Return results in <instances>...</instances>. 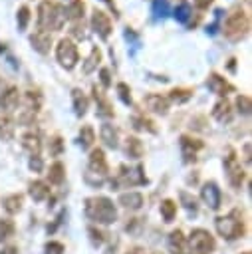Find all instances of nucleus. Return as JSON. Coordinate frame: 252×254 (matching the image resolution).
<instances>
[{"instance_id": "e433bc0d", "label": "nucleus", "mask_w": 252, "mask_h": 254, "mask_svg": "<svg viewBox=\"0 0 252 254\" xmlns=\"http://www.w3.org/2000/svg\"><path fill=\"white\" fill-rule=\"evenodd\" d=\"M179 198H181L183 206H185L189 212H192V214H196V212H198V204H196V198H194L190 192H187V190H181V192H179Z\"/></svg>"}, {"instance_id": "412c9836", "label": "nucleus", "mask_w": 252, "mask_h": 254, "mask_svg": "<svg viewBox=\"0 0 252 254\" xmlns=\"http://www.w3.org/2000/svg\"><path fill=\"white\" fill-rule=\"evenodd\" d=\"M119 204L129 208V210H139L143 206V194L137 190H129V192H121L119 194Z\"/></svg>"}, {"instance_id": "6e6d98bb", "label": "nucleus", "mask_w": 252, "mask_h": 254, "mask_svg": "<svg viewBox=\"0 0 252 254\" xmlns=\"http://www.w3.org/2000/svg\"><path fill=\"white\" fill-rule=\"evenodd\" d=\"M127 254H145V250H143V248H139V246H133V248H129V250H127Z\"/></svg>"}, {"instance_id": "c85d7f7f", "label": "nucleus", "mask_w": 252, "mask_h": 254, "mask_svg": "<svg viewBox=\"0 0 252 254\" xmlns=\"http://www.w3.org/2000/svg\"><path fill=\"white\" fill-rule=\"evenodd\" d=\"M131 123H133V127H135L137 131H149V133H157V125H155V121H153V119H149V117H145L143 113L135 115V117L131 119Z\"/></svg>"}, {"instance_id": "49530a36", "label": "nucleus", "mask_w": 252, "mask_h": 254, "mask_svg": "<svg viewBox=\"0 0 252 254\" xmlns=\"http://www.w3.org/2000/svg\"><path fill=\"white\" fill-rule=\"evenodd\" d=\"M28 167H30L34 173H42V169H44V161H42V157H40V155H32L30 161H28Z\"/></svg>"}, {"instance_id": "bb28decb", "label": "nucleus", "mask_w": 252, "mask_h": 254, "mask_svg": "<svg viewBox=\"0 0 252 254\" xmlns=\"http://www.w3.org/2000/svg\"><path fill=\"white\" fill-rule=\"evenodd\" d=\"M63 179H65V167H63V163L62 161L52 163L50 165V171H48V181L52 185H62Z\"/></svg>"}, {"instance_id": "c9c22d12", "label": "nucleus", "mask_w": 252, "mask_h": 254, "mask_svg": "<svg viewBox=\"0 0 252 254\" xmlns=\"http://www.w3.org/2000/svg\"><path fill=\"white\" fill-rule=\"evenodd\" d=\"M93 141H95L93 127L91 125H83L81 131H79V145H81V149H89L93 145Z\"/></svg>"}, {"instance_id": "6e6552de", "label": "nucleus", "mask_w": 252, "mask_h": 254, "mask_svg": "<svg viewBox=\"0 0 252 254\" xmlns=\"http://www.w3.org/2000/svg\"><path fill=\"white\" fill-rule=\"evenodd\" d=\"M91 28L97 32V36L101 40H107L111 36V32H113V22H111L109 14H105L103 10L95 8L93 14H91Z\"/></svg>"}, {"instance_id": "a19ab883", "label": "nucleus", "mask_w": 252, "mask_h": 254, "mask_svg": "<svg viewBox=\"0 0 252 254\" xmlns=\"http://www.w3.org/2000/svg\"><path fill=\"white\" fill-rule=\"evenodd\" d=\"M69 34H71L75 40H85V38H87V28H85L83 20H77V22H73V24H71V30H69Z\"/></svg>"}, {"instance_id": "ea45409f", "label": "nucleus", "mask_w": 252, "mask_h": 254, "mask_svg": "<svg viewBox=\"0 0 252 254\" xmlns=\"http://www.w3.org/2000/svg\"><path fill=\"white\" fill-rule=\"evenodd\" d=\"M190 14H192V8L189 6V4H179L177 8H175V20L177 22H189V18H190Z\"/></svg>"}, {"instance_id": "dca6fc26", "label": "nucleus", "mask_w": 252, "mask_h": 254, "mask_svg": "<svg viewBox=\"0 0 252 254\" xmlns=\"http://www.w3.org/2000/svg\"><path fill=\"white\" fill-rule=\"evenodd\" d=\"M91 91H93V99H95V103H97V115H99V117H105V119L113 117V115H115V109H113L111 101L103 95V91H99L97 85H93Z\"/></svg>"}, {"instance_id": "4468645a", "label": "nucleus", "mask_w": 252, "mask_h": 254, "mask_svg": "<svg viewBox=\"0 0 252 254\" xmlns=\"http://www.w3.org/2000/svg\"><path fill=\"white\" fill-rule=\"evenodd\" d=\"M206 87H208L212 93L220 95V97H224L226 93L234 91V85H232V83H228L222 75H218V73H214V71L208 75V79H206Z\"/></svg>"}, {"instance_id": "cd10ccee", "label": "nucleus", "mask_w": 252, "mask_h": 254, "mask_svg": "<svg viewBox=\"0 0 252 254\" xmlns=\"http://www.w3.org/2000/svg\"><path fill=\"white\" fill-rule=\"evenodd\" d=\"M63 12H65V18H67V20L77 22V20H81V18H83L85 2H83V0H71V2H69V6H67Z\"/></svg>"}, {"instance_id": "473e14b6", "label": "nucleus", "mask_w": 252, "mask_h": 254, "mask_svg": "<svg viewBox=\"0 0 252 254\" xmlns=\"http://www.w3.org/2000/svg\"><path fill=\"white\" fill-rule=\"evenodd\" d=\"M159 210H161L163 220H165V222H171V220L177 216V202H175L173 198H165V200L161 202Z\"/></svg>"}, {"instance_id": "9d476101", "label": "nucleus", "mask_w": 252, "mask_h": 254, "mask_svg": "<svg viewBox=\"0 0 252 254\" xmlns=\"http://www.w3.org/2000/svg\"><path fill=\"white\" fill-rule=\"evenodd\" d=\"M87 167H89V173L97 175L99 179H103L109 171V165H107V159H105V153L103 149H91L89 153V161H87Z\"/></svg>"}, {"instance_id": "13d9d810", "label": "nucleus", "mask_w": 252, "mask_h": 254, "mask_svg": "<svg viewBox=\"0 0 252 254\" xmlns=\"http://www.w3.org/2000/svg\"><path fill=\"white\" fill-rule=\"evenodd\" d=\"M151 254H163V252H151Z\"/></svg>"}, {"instance_id": "0eeeda50", "label": "nucleus", "mask_w": 252, "mask_h": 254, "mask_svg": "<svg viewBox=\"0 0 252 254\" xmlns=\"http://www.w3.org/2000/svg\"><path fill=\"white\" fill-rule=\"evenodd\" d=\"M56 58L60 62L62 67L65 69H73L77 60H79V52H77V46L73 44V40L69 38H62L56 46Z\"/></svg>"}, {"instance_id": "f704fd0d", "label": "nucleus", "mask_w": 252, "mask_h": 254, "mask_svg": "<svg viewBox=\"0 0 252 254\" xmlns=\"http://www.w3.org/2000/svg\"><path fill=\"white\" fill-rule=\"evenodd\" d=\"M16 232V224L12 218H0V242H6L14 236Z\"/></svg>"}, {"instance_id": "c756f323", "label": "nucleus", "mask_w": 252, "mask_h": 254, "mask_svg": "<svg viewBox=\"0 0 252 254\" xmlns=\"http://www.w3.org/2000/svg\"><path fill=\"white\" fill-rule=\"evenodd\" d=\"M14 137V121L10 115L0 113V139L2 141H10Z\"/></svg>"}, {"instance_id": "9b49d317", "label": "nucleus", "mask_w": 252, "mask_h": 254, "mask_svg": "<svg viewBox=\"0 0 252 254\" xmlns=\"http://www.w3.org/2000/svg\"><path fill=\"white\" fill-rule=\"evenodd\" d=\"M121 175H119V179L115 181V183H125V185H129V187H135V185H147L149 183V179H147V175H145V169H143V165H137V167H133V169H125V167H121Z\"/></svg>"}, {"instance_id": "393cba45", "label": "nucleus", "mask_w": 252, "mask_h": 254, "mask_svg": "<svg viewBox=\"0 0 252 254\" xmlns=\"http://www.w3.org/2000/svg\"><path fill=\"white\" fill-rule=\"evenodd\" d=\"M145 153V147H143V141L139 137H127L125 139V155L129 159H141Z\"/></svg>"}, {"instance_id": "ddd939ff", "label": "nucleus", "mask_w": 252, "mask_h": 254, "mask_svg": "<svg viewBox=\"0 0 252 254\" xmlns=\"http://www.w3.org/2000/svg\"><path fill=\"white\" fill-rule=\"evenodd\" d=\"M145 105L147 109H151L153 113H159V115H167L169 113V107H171V101L161 95V93H147L145 95Z\"/></svg>"}, {"instance_id": "39448f33", "label": "nucleus", "mask_w": 252, "mask_h": 254, "mask_svg": "<svg viewBox=\"0 0 252 254\" xmlns=\"http://www.w3.org/2000/svg\"><path fill=\"white\" fill-rule=\"evenodd\" d=\"M214 248L216 240L204 228H194L187 240V254H212Z\"/></svg>"}, {"instance_id": "37998d69", "label": "nucleus", "mask_w": 252, "mask_h": 254, "mask_svg": "<svg viewBox=\"0 0 252 254\" xmlns=\"http://www.w3.org/2000/svg\"><path fill=\"white\" fill-rule=\"evenodd\" d=\"M236 107H238V113L248 115V113H250V109H252V101H250V97L240 93V95L236 97Z\"/></svg>"}, {"instance_id": "4d7b16f0", "label": "nucleus", "mask_w": 252, "mask_h": 254, "mask_svg": "<svg viewBox=\"0 0 252 254\" xmlns=\"http://www.w3.org/2000/svg\"><path fill=\"white\" fill-rule=\"evenodd\" d=\"M240 254H250V250H244V252H240Z\"/></svg>"}, {"instance_id": "b1692460", "label": "nucleus", "mask_w": 252, "mask_h": 254, "mask_svg": "<svg viewBox=\"0 0 252 254\" xmlns=\"http://www.w3.org/2000/svg\"><path fill=\"white\" fill-rule=\"evenodd\" d=\"M71 101H73V111H75V115L77 117H81V115H85L87 113V109H89V99H87V95L81 91V89H71Z\"/></svg>"}, {"instance_id": "3c124183", "label": "nucleus", "mask_w": 252, "mask_h": 254, "mask_svg": "<svg viewBox=\"0 0 252 254\" xmlns=\"http://www.w3.org/2000/svg\"><path fill=\"white\" fill-rule=\"evenodd\" d=\"M212 2H214V0H194V6H196L198 10H206Z\"/></svg>"}, {"instance_id": "6ab92c4d", "label": "nucleus", "mask_w": 252, "mask_h": 254, "mask_svg": "<svg viewBox=\"0 0 252 254\" xmlns=\"http://www.w3.org/2000/svg\"><path fill=\"white\" fill-rule=\"evenodd\" d=\"M212 117H214L218 123H230V119H232V105H230V101H228L226 97H222V99H218V101L214 103V107H212Z\"/></svg>"}, {"instance_id": "a211bd4d", "label": "nucleus", "mask_w": 252, "mask_h": 254, "mask_svg": "<svg viewBox=\"0 0 252 254\" xmlns=\"http://www.w3.org/2000/svg\"><path fill=\"white\" fill-rule=\"evenodd\" d=\"M30 44L36 52L40 54H48L50 48H52V36L50 32H44V30H36L32 36H30Z\"/></svg>"}, {"instance_id": "bf43d9fd", "label": "nucleus", "mask_w": 252, "mask_h": 254, "mask_svg": "<svg viewBox=\"0 0 252 254\" xmlns=\"http://www.w3.org/2000/svg\"><path fill=\"white\" fill-rule=\"evenodd\" d=\"M246 2H248V0H246Z\"/></svg>"}, {"instance_id": "8fccbe9b", "label": "nucleus", "mask_w": 252, "mask_h": 254, "mask_svg": "<svg viewBox=\"0 0 252 254\" xmlns=\"http://www.w3.org/2000/svg\"><path fill=\"white\" fill-rule=\"evenodd\" d=\"M99 77H101V83H103L105 87L111 85V75H109V69H107V67H103V69L99 71Z\"/></svg>"}, {"instance_id": "a878e982", "label": "nucleus", "mask_w": 252, "mask_h": 254, "mask_svg": "<svg viewBox=\"0 0 252 254\" xmlns=\"http://www.w3.org/2000/svg\"><path fill=\"white\" fill-rule=\"evenodd\" d=\"M22 204H24V196L20 192H14V194H8L2 198V208L8 214H18L22 210Z\"/></svg>"}, {"instance_id": "f257e3e1", "label": "nucleus", "mask_w": 252, "mask_h": 254, "mask_svg": "<svg viewBox=\"0 0 252 254\" xmlns=\"http://www.w3.org/2000/svg\"><path fill=\"white\" fill-rule=\"evenodd\" d=\"M85 216L97 224H113L117 220V208L109 196L85 198Z\"/></svg>"}, {"instance_id": "58836bf2", "label": "nucleus", "mask_w": 252, "mask_h": 254, "mask_svg": "<svg viewBox=\"0 0 252 254\" xmlns=\"http://www.w3.org/2000/svg\"><path fill=\"white\" fill-rule=\"evenodd\" d=\"M155 18H165L169 12H171V6H169V0H155L153 6H151Z\"/></svg>"}, {"instance_id": "7c9ffc66", "label": "nucleus", "mask_w": 252, "mask_h": 254, "mask_svg": "<svg viewBox=\"0 0 252 254\" xmlns=\"http://www.w3.org/2000/svg\"><path fill=\"white\" fill-rule=\"evenodd\" d=\"M192 93H194V89H190V87H175V89L169 91L167 99L173 101V103H185L192 97Z\"/></svg>"}, {"instance_id": "5701e85b", "label": "nucleus", "mask_w": 252, "mask_h": 254, "mask_svg": "<svg viewBox=\"0 0 252 254\" xmlns=\"http://www.w3.org/2000/svg\"><path fill=\"white\" fill-rule=\"evenodd\" d=\"M28 194L36 200V202H42L50 196V185L44 183V181H32L28 185Z\"/></svg>"}, {"instance_id": "09e8293b", "label": "nucleus", "mask_w": 252, "mask_h": 254, "mask_svg": "<svg viewBox=\"0 0 252 254\" xmlns=\"http://www.w3.org/2000/svg\"><path fill=\"white\" fill-rule=\"evenodd\" d=\"M222 14H224L222 10H216V12H214V22L206 28V32H208V34H214V32H216V26H218V20H220V16H222Z\"/></svg>"}, {"instance_id": "2f4dec72", "label": "nucleus", "mask_w": 252, "mask_h": 254, "mask_svg": "<svg viewBox=\"0 0 252 254\" xmlns=\"http://www.w3.org/2000/svg\"><path fill=\"white\" fill-rule=\"evenodd\" d=\"M42 107V93L38 89H30L26 91V111L38 113Z\"/></svg>"}, {"instance_id": "20e7f679", "label": "nucleus", "mask_w": 252, "mask_h": 254, "mask_svg": "<svg viewBox=\"0 0 252 254\" xmlns=\"http://www.w3.org/2000/svg\"><path fill=\"white\" fill-rule=\"evenodd\" d=\"M250 30V18L248 14L242 10V8H234L226 20H224V26H222V32L224 36L230 40V42H238L242 40Z\"/></svg>"}, {"instance_id": "423d86ee", "label": "nucleus", "mask_w": 252, "mask_h": 254, "mask_svg": "<svg viewBox=\"0 0 252 254\" xmlns=\"http://www.w3.org/2000/svg\"><path fill=\"white\" fill-rule=\"evenodd\" d=\"M224 171H226V179L230 183L232 189H240L244 179H246V173L244 169L240 167V159L236 157V151L234 149H226V157H224Z\"/></svg>"}, {"instance_id": "1a4fd4ad", "label": "nucleus", "mask_w": 252, "mask_h": 254, "mask_svg": "<svg viewBox=\"0 0 252 254\" xmlns=\"http://www.w3.org/2000/svg\"><path fill=\"white\" fill-rule=\"evenodd\" d=\"M179 143H181V153H183L185 163H192V161H196V153L204 147V143H202L200 139L190 137V135H181Z\"/></svg>"}, {"instance_id": "603ef678", "label": "nucleus", "mask_w": 252, "mask_h": 254, "mask_svg": "<svg viewBox=\"0 0 252 254\" xmlns=\"http://www.w3.org/2000/svg\"><path fill=\"white\" fill-rule=\"evenodd\" d=\"M0 254H20V252H18V246L8 244V246H4V248L0 250Z\"/></svg>"}, {"instance_id": "72a5a7b5", "label": "nucleus", "mask_w": 252, "mask_h": 254, "mask_svg": "<svg viewBox=\"0 0 252 254\" xmlns=\"http://www.w3.org/2000/svg\"><path fill=\"white\" fill-rule=\"evenodd\" d=\"M99 62H101V50L95 46V48H91V54L87 56V60L83 64V73H91L99 65Z\"/></svg>"}, {"instance_id": "864d4df0", "label": "nucleus", "mask_w": 252, "mask_h": 254, "mask_svg": "<svg viewBox=\"0 0 252 254\" xmlns=\"http://www.w3.org/2000/svg\"><path fill=\"white\" fill-rule=\"evenodd\" d=\"M101 2H105V4L113 10V14H115V16H119V10H117V6H115V0H101Z\"/></svg>"}, {"instance_id": "5fc2aeb1", "label": "nucleus", "mask_w": 252, "mask_h": 254, "mask_svg": "<svg viewBox=\"0 0 252 254\" xmlns=\"http://www.w3.org/2000/svg\"><path fill=\"white\" fill-rule=\"evenodd\" d=\"M244 161H246V163H250V143H246V145H244Z\"/></svg>"}, {"instance_id": "a18cd8bd", "label": "nucleus", "mask_w": 252, "mask_h": 254, "mask_svg": "<svg viewBox=\"0 0 252 254\" xmlns=\"http://www.w3.org/2000/svg\"><path fill=\"white\" fill-rule=\"evenodd\" d=\"M63 252H65V248L58 240H50L44 244V254H63Z\"/></svg>"}, {"instance_id": "de8ad7c7", "label": "nucleus", "mask_w": 252, "mask_h": 254, "mask_svg": "<svg viewBox=\"0 0 252 254\" xmlns=\"http://www.w3.org/2000/svg\"><path fill=\"white\" fill-rule=\"evenodd\" d=\"M62 151H63V143H62V137H54V139L50 141V153L58 157Z\"/></svg>"}, {"instance_id": "4c0bfd02", "label": "nucleus", "mask_w": 252, "mask_h": 254, "mask_svg": "<svg viewBox=\"0 0 252 254\" xmlns=\"http://www.w3.org/2000/svg\"><path fill=\"white\" fill-rule=\"evenodd\" d=\"M87 234H89V240H91V244L93 246H101L105 240H107V232H103L101 228H97V226H87Z\"/></svg>"}, {"instance_id": "4be33fe9", "label": "nucleus", "mask_w": 252, "mask_h": 254, "mask_svg": "<svg viewBox=\"0 0 252 254\" xmlns=\"http://www.w3.org/2000/svg\"><path fill=\"white\" fill-rule=\"evenodd\" d=\"M22 147L30 153V157L32 155H40V151H42V139H40V135L34 133V131L24 133L22 135Z\"/></svg>"}, {"instance_id": "aec40b11", "label": "nucleus", "mask_w": 252, "mask_h": 254, "mask_svg": "<svg viewBox=\"0 0 252 254\" xmlns=\"http://www.w3.org/2000/svg\"><path fill=\"white\" fill-rule=\"evenodd\" d=\"M99 135H101V141L109 149H117L119 147V131L111 123H103L101 129H99Z\"/></svg>"}, {"instance_id": "f3484780", "label": "nucleus", "mask_w": 252, "mask_h": 254, "mask_svg": "<svg viewBox=\"0 0 252 254\" xmlns=\"http://www.w3.org/2000/svg\"><path fill=\"white\" fill-rule=\"evenodd\" d=\"M18 101H20V91L16 85H8L0 93V109L4 111H14L18 107Z\"/></svg>"}, {"instance_id": "f03ea898", "label": "nucleus", "mask_w": 252, "mask_h": 254, "mask_svg": "<svg viewBox=\"0 0 252 254\" xmlns=\"http://www.w3.org/2000/svg\"><path fill=\"white\" fill-rule=\"evenodd\" d=\"M65 22V12L58 2L52 0H42L38 6V26L44 32L50 30H62Z\"/></svg>"}, {"instance_id": "f8f14e48", "label": "nucleus", "mask_w": 252, "mask_h": 254, "mask_svg": "<svg viewBox=\"0 0 252 254\" xmlns=\"http://www.w3.org/2000/svg\"><path fill=\"white\" fill-rule=\"evenodd\" d=\"M200 198H202L212 210H218V208H220V198H222L218 185L212 183V181H210V183H204L202 189H200Z\"/></svg>"}, {"instance_id": "2eb2a0df", "label": "nucleus", "mask_w": 252, "mask_h": 254, "mask_svg": "<svg viewBox=\"0 0 252 254\" xmlns=\"http://www.w3.org/2000/svg\"><path fill=\"white\" fill-rule=\"evenodd\" d=\"M167 246H169L171 254H187V236L183 234L181 228H175L169 232Z\"/></svg>"}, {"instance_id": "79ce46f5", "label": "nucleus", "mask_w": 252, "mask_h": 254, "mask_svg": "<svg viewBox=\"0 0 252 254\" xmlns=\"http://www.w3.org/2000/svg\"><path fill=\"white\" fill-rule=\"evenodd\" d=\"M16 20H18V28L20 30H26V26L30 22V8L28 6H20L18 8V14H16Z\"/></svg>"}, {"instance_id": "c03bdc74", "label": "nucleus", "mask_w": 252, "mask_h": 254, "mask_svg": "<svg viewBox=\"0 0 252 254\" xmlns=\"http://www.w3.org/2000/svg\"><path fill=\"white\" fill-rule=\"evenodd\" d=\"M117 93H119V99L125 103V105H131L133 103V97H131V89L127 83H117Z\"/></svg>"}, {"instance_id": "7ed1b4c3", "label": "nucleus", "mask_w": 252, "mask_h": 254, "mask_svg": "<svg viewBox=\"0 0 252 254\" xmlns=\"http://www.w3.org/2000/svg\"><path fill=\"white\" fill-rule=\"evenodd\" d=\"M214 226H216V232H218L224 240L242 238L244 232H246V226H244V220H242V212H240L238 208L230 210V212L224 214V216H216Z\"/></svg>"}]
</instances>
